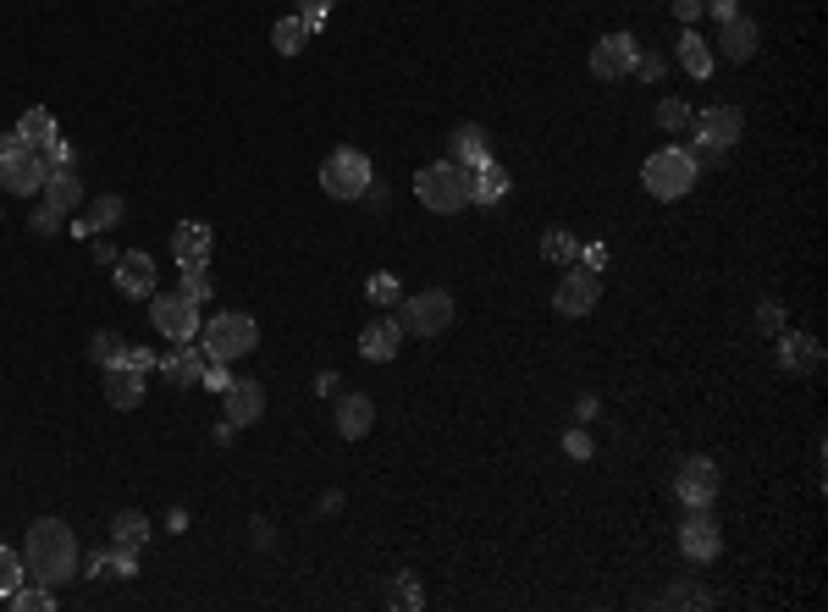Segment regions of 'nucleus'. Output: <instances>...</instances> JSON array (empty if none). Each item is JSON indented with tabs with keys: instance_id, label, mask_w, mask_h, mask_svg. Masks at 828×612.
Listing matches in <instances>:
<instances>
[{
	"instance_id": "5701e85b",
	"label": "nucleus",
	"mask_w": 828,
	"mask_h": 612,
	"mask_svg": "<svg viewBox=\"0 0 828 612\" xmlns=\"http://www.w3.org/2000/svg\"><path fill=\"white\" fill-rule=\"evenodd\" d=\"M779 365L795 376H806V370H817L823 365V342L817 336H806V331H790V336H779Z\"/></svg>"
},
{
	"instance_id": "6e6d98bb",
	"label": "nucleus",
	"mask_w": 828,
	"mask_h": 612,
	"mask_svg": "<svg viewBox=\"0 0 828 612\" xmlns=\"http://www.w3.org/2000/svg\"><path fill=\"white\" fill-rule=\"evenodd\" d=\"M232 436H238V425H232V419H221V425H216V442H221V448H232Z\"/></svg>"
},
{
	"instance_id": "c03bdc74",
	"label": "nucleus",
	"mask_w": 828,
	"mask_h": 612,
	"mask_svg": "<svg viewBox=\"0 0 828 612\" xmlns=\"http://www.w3.org/2000/svg\"><path fill=\"white\" fill-rule=\"evenodd\" d=\"M39 155H45V171H66V166H72V144H66V138H56V144L39 149Z\"/></svg>"
},
{
	"instance_id": "f8f14e48",
	"label": "nucleus",
	"mask_w": 828,
	"mask_h": 612,
	"mask_svg": "<svg viewBox=\"0 0 828 612\" xmlns=\"http://www.w3.org/2000/svg\"><path fill=\"white\" fill-rule=\"evenodd\" d=\"M597 298H602V277H592V271H574L569 266V277L558 282V293H552V309L558 315H592L597 309Z\"/></svg>"
},
{
	"instance_id": "8fccbe9b",
	"label": "nucleus",
	"mask_w": 828,
	"mask_h": 612,
	"mask_svg": "<svg viewBox=\"0 0 828 612\" xmlns=\"http://www.w3.org/2000/svg\"><path fill=\"white\" fill-rule=\"evenodd\" d=\"M580 259H586V266H580V271L602 277V266H608V248H602V243H592V248H580Z\"/></svg>"
},
{
	"instance_id": "0eeeda50",
	"label": "nucleus",
	"mask_w": 828,
	"mask_h": 612,
	"mask_svg": "<svg viewBox=\"0 0 828 612\" xmlns=\"http://www.w3.org/2000/svg\"><path fill=\"white\" fill-rule=\"evenodd\" d=\"M691 127H696V160L707 155H723V149H734L740 144V133H745V117H740V106H707L702 117H691Z\"/></svg>"
},
{
	"instance_id": "2f4dec72",
	"label": "nucleus",
	"mask_w": 828,
	"mask_h": 612,
	"mask_svg": "<svg viewBox=\"0 0 828 612\" xmlns=\"http://www.w3.org/2000/svg\"><path fill=\"white\" fill-rule=\"evenodd\" d=\"M7 601H12L17 612H50V607H56V590L34 579V585H17V590H12Z\"/></svg>"
},
{
	"instance_id": "f257e3e1",
	"label": "nucleus",
	"mask_w": 828,
	"mask_h": 612,
	"mask_svg": "<svg viewBox=\"0 0 828 612\" xmlns=\"http://www.w3.org/2000/svg\"><path fill=\"white\" fill-rule=\"evenodd\" d=\"M77 536H72V524L66 518H39L34 530H28V541H23V568H28V579H39V585H66V579H77Z\"/></svg>"
},
{
	"instance_id": "c756f323",
	"label": "nucleus",
	"mask_w": 828,
	"mask_h": 612,
	"mask_svg": "<svg viewBox=\"0 0 828 612\" xmlns=\"http://www.w3.org/2000/svg\"><path fill=\"white\" fill-rule=\"evenodd\" d=\"M122 354H127V342H122L117 331H95V336H89V359H95L100 370L122 365Z\"/></svg>"
},
{
	"instance_id": "aec40b11",
	"label": "nucleus",
	"mask_w": 828,
	"mask_h": 612,
	"mask_svg": "<svg viewBox=\"0 0 828 612\" xmlns=\"http://www.w3.org/2000/svg\"><path fill=\"white\" fill-rule=\"evenodd\" d=\"M370 425H376V403L365 392H343L338 397V430L349 436V442H365Z\"/></svg>"
},
{
	"instance_id": "79ce46f5",
	"label": "nucleus",
	"mask_w": 828,
	"mask_h": 612,
	"mask_svg": "<svg viewBox=\"0 0 828 612\" xmlns=\"http://www.w3.org/2000/svg\"><path fill=\"white\" fill-rule=\"evenodd\" d=\"M232 381H238V376H232L221 359H210V365H205V376H199V387H210V392H227Z\"/></svg>"
},
{
	"instance_id": "6ab92c4d",
	"label": "nucleus",
	"mask_w": 828,
	"mask_h": 612,
	"mask_svg": "<svg viewBox=\"0 0 828 612\" xmlns=\"http://www.w3.org/2000/svg\"><path fill=\"white\" fill-rule=\"evenodd\" d=\"M205 347H194V342H178V354H166L160 359V376L172 381V387H199V376H205Z\"/></svg>"
},
{
	"instance_id": "f704fd0d",
	"label": "nucleus",
	"mask_w": 828,
	"mask_h": 612,
	"mask_svg": "<svg viewBox=\"0 0 828 612\" xmlns=\"http://www.w3.org/2000/svg\"><path fill=\"white\" fill-rule=\"evenodd\" d=\"M178 293H183V298H194V304L205 309V304H210V293H216V287H210V271H205V266H183V287H178Z\"/></svg>"
},
{
	"instance_id": "3c124183",
	"label": "nucleus",
	"mask_w": 828,
	"mask_h": 612,
	"mask_svg": "<svg viewBox=\"0 0 828 612\" xmlns=\"http://www.w3.org/2000/svg\"><path fill=\"white\" fill-rule=\"evenodd\" d=\"M702 12H713L718 23H729V17H740V0H702Z\"/></svg>"
},
{
	"instance_id": "7c9ffc66",
	"label": "nucleus",
	"mask_w": 828,
	"mask_h": 612,
	"mask_svg": "<svg viewBox=\"0 0 828 612\" xmlns=\"http://www.w3.org/2000/svg\"><path fill=\"white\" fill-rule=\"evenodd\" d=\"M271 45H277L282 56H299V50L309 45V28H304V17H282V23L271 28Z\"/></svg>"
},
{
	"instance_id": "dca6fc26",
	"label": "nucleus",
	"mask_w": 828,
	"mask_h": 612,
	"mask_svg": "<svg viewBox=\"0 0 828 612\" xmlns=\"http://www.w3.org/2000/svg\"><path fill=\"white\" fill-rule=\"evenodd\" d=\"M221 397H227V403H221V419H232V425H255V419L266 414V387H260V381H232Z\"/></svg>"
},
{
	"instance_id": "1a4fd4ad",
	"label": "nucleus",
	"mask_w": 828,
	"mask_h": 612,
	"mask_svg": "<svg viewBox=\"0 0 828 612\" xmlns=\"http://www.w3.org/2000/svg\"><path fill=\"white\" fill-rule=\"evenodd\" d=\"M149 320H155L160 336H172V342H194L199 326H205V320H199V304L183 298V293H160L155 309H149Z\"/></svg>"
},
{
	"instance_id": "6e6552de",
	"label": "nucleus",
	"mask_w": 828,
	"mask_h": 612,
	"mask_svg": "<svg viewBox=\"0 0 828 612\" xmlns=\"http://www.w3.org/2000/svg\"><path fill=\"white\" fill-rule=\"evenodd\" d=\"M453 293H442V287H431V293H414L409 304H403V336H442L448 326H453Z\"/></svg>"
},
{
	"instance_id": "c85d7f7f",
	"label": "nucleus",
	"mask_w": 828,
	"mask_h": 612,
	"mask_svg": "<svg viewBox=\"0 0 828 612\" xmlns=\"http://www.w3.org/2000/svg\"><path fill=\"white\" fill-rule=\"evenodd\" d=\"M17 138H23L28 149H50L61 133H56V117H50V111H28V117L17 122Z\"/></svg>"
},
{
	"instance_id": "603ef678",
	"label": "nucleus",
	"mask_w": 828,
	"mask_h": 612,
	"mask_svg": "<svg viewBox=\"0 0 828 612\" xmlns=\"http://www.w3.org/2000/svg\"><path fill=\"white\" fill-rule=\"evenodd\" d=\"M77 574H89V579H100V574H106V552H89V558H77Z\"/></svg>"
},
{
	"instance_id": "393cba45",
	"label": "nucleus",
	"mask_w": 828,
	"mask_h": 612,
	"mask_svg": "<svg viewBox=\"0 0 828 612\" xmlns=\"http://www.w3.org/2000/svg\"><path fill=\"white\" fill-rule=\"evenodd\" d=\"M122 216H127L122 194H100V199H89V210H83V221H72V232H77V237H89V232H111Z\"/></svg>"
},
{
	"instance_id": "49530a36",
	"label": "nucleus",
	"mask_w": 828,
	"mask_h": 612,
	"mask_svg": "<svg viewBox=\"0 0 828 612\" xmlns=\"http://www.w3.org/2000/svg\"><path fill=\"white\" fill-rule=\"evenodd\" d=\"M28 227H34L39 237H50V232H61V210H50V205H45V210H34V216H28Z\"/></svg>"
},
{
	"instance_id": "20e7f679",
	"label": "nucleus",
	"mask_w": 828,
	"mask_h": 612,
	"mask_svg": "<svg viewBox=\"0 0 828 612\" xmlns=\"http://www.w3.org/2000/svg\"><path fill=\"white\" fill-rule=\"evenodd\" d=\"M255 342H260V326L248 320V315H238V309H221L216 320L199 326L205 359H221V365H232V359H243V354H255Z\"/></svg>"
},
{
	"instance_id": "f3484780",
	"label": "nucleus",
	"mask_w": 828,
	"mask_h": 612,
	"mask_svg": "<svg viewBox=\"0 0 828 612\" xmlns=\"http://www.w3.org/2000/svg\"><path fill=\"white\" fill-rule=\"evenodd\" d=\"M210 248H216V232L205 221H178V232H172L178 266H210Z\"/></svg>"
},
{
	"instance_id": "e433bc0d",
	"label": "nucleus",
	"mask_w": 828,
	"mask_h": 612,
	"mask_svg": "<svg viewBox=\"0 0 828 612\" xmlns=\"http://www.w3.org/2000/svg\"><path fill=\"white\" fill-rule=\"evenodd\" d=\"M106 574L111 579H133L138 574V547H111L106 552Z\"/></svg>"
},
{
	"instance_id": "72a5a7b5",
	"label": "nucleus",
	"mask_w": 828,
	"mask_h": 612,
	"mask_svg": "<svg viewBox=\"0 0 828 612\" xmlns=\"http://www.w3.org/2000/svg\"><path fill=\"white\" fill-rule=\"evenodd\" d=\"M387 601L403 607V612H421V607H426V596H421V585H414V574H398L392 590H387Z\"/></svg>"
},
{
	"instance_id": "a878e982",
	"label": "nucleus",
	"mask_w": 828,
	"mask_h": 612,
	"mask_svg": "<svg viewBox=\"0 0 828 612\" xmlns=\"http://www.w3.org/2000/svg\"><path fill=\"white\" fill-rule=\"evenodd\" d=\"M106 397H111V408H138L144 403V376L133 370V365H111L106 370Z\"/></svg>"
},
{
	"instance_id": "c9c22d12",
	"label": "nucleus",
	"mask_w": 828,
	"mask_h": 612,
	"mask_svg": "<svg viewBox=\"0 0 828 612\" xmlns=\"http://www.w3.org/2000/svg\"><path fill=\"white\" fill-rule=\"evenodd\" d=\"M28 579V568H23V558L12 552V547H0V601H7L17 585Z\"/></svg>"
},
{
	"instance_id": "09e8293b",
	"label": "nucleus",
	"mask_w": 828,
	"mask_h": 612,
	"mask_svg": "<svg viewBox=\"0 0 828 612\" xmlns=\"http://www.w3.org/2000/svg\"><path fill=\"white\" fill-rule=\"evenodd\" d=\"M122 365H133L138 376H144V370H160V359L149 354V347H127V354H122Z\"/></svg>"
},
{
	"instance_id": "ea45409f",
	"label": "nucleus",
	"mask_w": 828,
	"mask_h": 612,
	"mask_svg": "<svg viewBox=\"0 0 828 612\" xmlns=\"http://www.w3.org/2000/svg\"><path fill=\"white\" fill-rule=\"evenodd\" d=\"M662 601H669V607H713V596H707V590H696V585H674Z\"/></svg>"
},
{
	"instance_id": "b1692460",
	"label": "nucleus",
	"mask_w": 828,
	"mask_h": 612,
	"mask_svg": "<svg viewBox=\"0 0 828 612\" xmlns=\"http://www.w3.org/2000/svg\"><path fill=\"white\" fill-rule=\"evenodd\" d=\"M39 194H45V205H50V210H61V216H66V210H77V205H83V178H77V166L50 171Z\"/></svg>"
},
{
	"instance_id": "9b49d317",
	"label": "nucleus",
	"mask_w": 828,
	"mask_h": 612,
	"mask_svg": "<svg viewBox=\"0 0 828 612\" xmlns=\"http://www.w3.org/2000/svg\"><path fill=\"white\" fill-rule=\"evenodd\" d=\"M674 497L685 502V507H713L718 502V464L713 458H685L680 464V475H674Z\"/></svg>"
},
{
	"instance_id": "ddd939ff",
	"label": "nucleus",
	"mask_w": 828,
	"mask_h": 612,
	"mask_svg": "<svg viewBox=\"0 0 828 612\" xmlns=\"http://www.w3.org/2000/svg\"><path fill=\"white\" fill-rule=\"evenodd\" d=\"M398 347H403V320H398V315H376V320H365V331H360V354H365L370 365L398 359Z\"/></svg>"
},
{
	"instance_id": "bb28decb",
	"label": "nucleus",
	"mask_w": 828,
	"mask_h": 612,
	"mask_svg": "<svg viewBox=\"0 0 828 612\" xmlns=\"http://www.w3.org/2000/svg\"><path fill=\"white\" fill-rule=\"evenodd\" d=\"M680 66H685L691 77H713L718 56L707 50V39H702V34H691V28H685V34H680Z\"/></svg>"
},
{
	"instance_id": "5fc2aeb1",
	"label": "nucleus",
	"mask_w": 828,
	"mask_h": 612,
	"mask_svg": "<svg viewBox=\"0 0 828 612\" xmlns=\"http://www.w3.org/2000/svg\"><path fill=\"white\" fill-rule=\"evenodd\" d=\"M248 530H255V547H271V524H266V518H255Z\"/></svg>"
},
{
	"instance_id": "58836bf2",
	"label": "nucleus",
	"mask_w": 828,
	"mask_h": 612,
	"mask_svg": "<svg viewBox=\"0 0 828 612\" xmlns=\"http://www.w3.org/2000/svg\"><path fill=\"white\" fill-rule=\"evenodd\" d=\"M365 293H370V304H376V309H392V304H398V277H370V282H365Z\"/></svg>"
},
{
	"instance_id": "423d86ee",
	"label": "nucleus",
	"mask_w": 828,
	"mask_h": 612,
	"mask_svg": "<svg viewBox=\"0 0 828 612\" xmlns=\"http://www.w3.org/2000/svg\"><path fill=\"white\" fill-rule=\"evenodd\" d=\"M45 178H50V171H45V155L28 149V144L17 138V127L0 133V188H7V194H39Z\"/></svg>"
},
{
	"instance_id": "473e14b6",
	"label": "nucleus",
	"mask_w": 828,
	"mask_h": 612,
	"mask_svg": "<svg viewBox=\"0 0 828 612\" xmlns=\"http://www.w3.org/2000/svg\"><path fill=\"white\" fill-rule=\"evenodd\" d=\"M541 254L552 259V266H574L580 243H574V232H547V237H541Z\"/></svg>"
},
{
	"instance_id": "39448f33",
	"label": "nucleus",
	"mask_w": 828,
	"mask_h": 612,
	"mask_svg": "<svg viewBox=\"0 0 828 612\" xmlns=\"http://www.w3.org/2000/svg\"><path fill=\"white\" fill-rule=\"evenodd\" d=\"M370 183H376V171H370V155L365 149H331L326 155V166H320V188L331 194V199H365L370 194Z\"/></svg>"
},
{
	"instance_id": "4468645a",
	"label": "nucleus",
	"mask_w": 828,
	"mask_h": 612,
	"mask_svg": "<svg viewBox=\"0 0 828 612\" xmlns=\"http://www.w3.org/2000/svg\"><path fill=\"white\" fill-rule=\"evenodd\" d=\"M635 56H641V50H635L630 34H608V39H597V50H592V77L619 83V77H630V61H635Z\"/></svg>"
},
{
	"instance_id": "7ed1b4c3",
	"label": "nucleus",
	"mask_w": 828,
	"mask_h": 612,
	"mask_svg": "<svg viewBox=\"0 0 828 612\" xmlns=\"http://www.w3.org/2000/svg\"><path fill=\"white\" fill-rule=\"evenodd\" d=\"M414 194H421L431 216H459L470 205V171L459 160H431L414 171Z\"/></svg>"
},
{
	"instance_id": "f03ea898",
	"label": "nucleus",
	"mask_w": 828,
	"mask_h": 612,
	"mask_svg": "<svg viewBox=\"0 0 828 612\" xmlns=\"http://www.w3.org/2000/svg\"><path fill=\"white\" fill-rule=\"evenodd\" d=\"M696 178H702V160H696L691 149H680V144L646 155V166H641V188H646L652 199H662V205L685 199V194L696 188Z\"/></svg>"
},
{
	"instance_id": "9d476101",
	"label": "nucleus",
	"mask_w": 828,
	"mask_h": 612,
	"mask_svg": "<svg viewBox=\"0 0 828 612\" xmlns=\"http://www.w3.org/2000/svg\"><path fill=\"white\" fill-rule=\"evenodd\" d=\"M680 552H685L691 563H718V552H723V530H718L713 507H691V518L680 524Z\"/></svg>"
},
{
	"instance_id": "4be33fe9",
	"label": "nucleus",
	"mask_w": 828,
	"mask_h": 612,
	"mask_svg": "<svg viewBox=\"0 0 828 612\" xmlns=\"http://www.w3.org/2000/svg\"><path fill=\"white\" fill-rule=\"evenodd\" d=\"M713 56H723V61H752V56H757V23H752V17H729Z\"/></svg>"
},
{
	"instance_id": "a211bd4d",
	"label": "nucleus",
	"mask_w": 828,
	"mask_h": 612,
	"mask_svg": "<svg viewBox=\"0 0 828 612\" xmlns=\"http://www.w3.org/2000/svg\"><path fill=\"white\" fill-rule=\"evenodd\" d=\"M117 287H122L127 298H149V293H155V259H149L144 248H133V254L117 259Z\"/></svg>"
},
{
	"instance_id": "412c9836",
	"label": "nucleus",
	"mask_w": 828,
	"mask_h": 612,
	"mask_svg": "<svg viewBox=\"0 0 828 612\" xmlns=\"http://www.w3.org/2000/svg\"><path fill=\"white\" fill-rule=\"evenodd\" d=\"M509 199V171L497 166V155L486 166L470 171V205H503Z\"/></svg>"
},
{
	"instance_id": "37998d69",
	"label": "nucleus",
	"mask_w": 828,
	"mask_h": 612,
	"mask_svg": "<svg viewBox=\"0 0 828 612\" xmlns=\"http://www.w3.org/2000/svg\"><path fill=\"white\" fill-rule=\"evenodd\" d=\"M630 77L657 83V77H662V56H635V61H630Z\"/></svg>"
},
{
	"instance_id": "de8ad7c7",
	"label": "nucleus",
	"mask_w": 828,
	"mask_h": 612,
	"mask_svg": "<svg viewBox=\"0 0 828 612\" xmlns=\"http://www.w3.org/2000/svg\"><path fill=\"white\" fill-rule=\"evenodd\" d=\"M563 453H569V458H592V436H586V430H569V436H563Z\"/></svg>"
},
{
	"instance_id": "cd10ccee",
	"label": "nucleus",
	"mask_w": 828,
	"mask_h": 612,
	"mask_svg": "<svg viewBox=\"0 0 828 612\" xmlns=\"http://www.w3.org/2000/svg\"><path fill=\"white\" fill-rule=\"evenodd\" d=\"M144 541H149V518L138 507H127V513L111 518V547H144Z\"/></svg>"
},
{
	"instance_id": "a18cd8bd",
	"label": "nucleus",
	"mask_w": 828,
	"mask_h": 612,
	"mask_svg": "<svg viewBox=\"0 0 828 612\" xmlns=\"http://www.w3.org/2000/svg\"><path fill=\"white\" fill-rule=\"evenodd\" d=\"M757 326H763V331H784V309H779V298H763V304H757Z\"/></svg>"
},
{
	"instance_id": "a19ab883",
	"label": "nucleus",
	"mask_w": 828,
	"mask_h": 612,
	"mask_svg": "<svg viewBox=\"0 0 828 612\" xmlns=\"http://www.w3.org/2000/svg\"><path fill=\"white\" fill-rule=\"evenodd\" d=\"M326 12H331V0H299V17H304V28H309V34H320V28H326Z\"/></svg>"
},
{
	"instance_id": "4c0bfd02",
	"label": "nucleus",
	"mask_w": 828,
	"mask_h": 612,
	"mask_svg": "<svg viewBox=\"0 0 828 612\" xmlns=\"http://www.w3.org/2000/svg\"><path fill=\"white\" fill-rule=\"evenodd\" d=\"M691 117H696V111H691L685 100H662V106H657V127H669V133L691 127Z\"/></svg>"
},
{
	"instance_id": "864d4df0",
	"label": "nucleus",
	"mask_w": 828,
	"mask_h": 612,
	"mask_svg": "<svg viewBox=\"0 0 828 612\" xmlns=\"http://www.w3.org/2000/svg\"><path fill=\"white\" fill-rule=\"evenodd\" d=\"M674 17H680V23H696V17H702V0H674Z\"/></svg>"
},
{
	"instance_id": "2eb2a0df",
	"label": "nucleus",
	"mask_w": 828,
	"mask_h": 612,
	"mask_svg": "<svg viewBox=\"0 0 828 612\" xmlns=\"http://www.w3.org/2000/svg\"><path fill=\"white\" fill-rule=\"evenodd\" d=\"M448 160H459L464 171L486 166V160H491V138H486V127H480V122H459V127L448 133Z\"/></svg>"
}]
</instances>
